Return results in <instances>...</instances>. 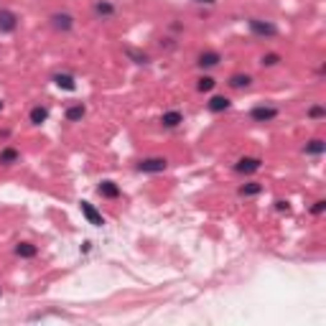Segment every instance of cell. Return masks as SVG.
Returning <instances> with one entry per match:
<instances>
[{"mask_svg": "<svg viewBox=\"0 0 326 326\" xmlns=\"http://www.w3.org/2000/svg\"><path fill=\"white\" fill-rule=\"evenodd\" d=\"M51 23H54V28H59V31H72L74 18H72L69 13H54V16H51Z\"/></svg>", "mask_w": 326, "mask_h": 326, "instance_id": "7", "label": "cell"}, {"mask_svg": "<svg viewBox=\"0 0 326 326\" xmlns=\"http://www.w3.org/2000/svg\"><path fill=\"white\" fill-rule=\"evenodd\" d=\"M250 117L255 122H270V120L278 117V110L275 107H268V105H260V107H252L250 110Z\"/></svg>", "mask_w": 326, "mask_h": 326, "instance_id": "3", "label": "cell"}, {"mask_svg": "<svg viewBox=\"0 0 326 326\" xmlns=\"http://www.w3.org/2000/svg\"><path fill=\"white\" fill-rule=\"evenodd\" d=\"M194 3H202V6H214L217 0H194Z\"/></svg>", "mask_w": 326, "mask_h": 326, "instance_id": "26", "label": "cell"}, {"mask_svg": "<svg viewBox=\"0 0 326 326\" xmlns=\"http://www.w3.org/2000/svg\"><path fill=\"white\" fill-rule=\"evenodd\" d=\"M0 110H3V102H0Z\"/></svg>", "mask_w": 326, "mask_h": 326, "instance_id": "28", "label": "cell"}, {"mask_svg": "<svg viewBox=\"0 0 326 326\" xmlns=\"http://www.w3.org/2000/svg\"><path fill=\"white\" fill-rule=\"evenodd\" d=\"M166 166H169L166 158H143L138 163V171H143V174H160V171H166Z\"/></svg>", "mask_w": 326, "mask_h": 326, "instance_id": "1", "label": "cell"}, {"mask_svg": "<svg viewBox=\"0 0 326 326\" xmlns=\"http://www.w3.org/2000/svg\"><path fill=\"white\" fill-rule=\"evenodd\" d=\"M46 117H49V110H46V107H34V110H31V122H34V125L46 122Z\"/></svg>", "mask_w": 326, "mask_h": 326, "instance_id": "16", "label": "cell"}, {"mask_svg": "<svg viewBox=\"0 0 326 326\" xmlns=\"http://www.w3.org/2000/svg\"><path fill=\"white\" fill-rule=\"evenodd\" d=\"M0 296H3V290H0Z\"/></svg>", "mask_w": 326, "mask_h": 326, "instance_id": "29", "label": "cell"}, {"mask_svg": "<svg viewBox=\"0 0 326 326\" xmlns=\"http://www.w3.org/2000/svg\"><path fill=\"white\" fill-rule=\"evenodd\" d=\"M79 209H82V214L87 217V222H89V224H94V227H102V224H105V217H102V214H100L89 202H82V204H79Z\"/></svg>", "mask_w": 326, "mask_h": 326, "instance_id": "4", "label": "cell"}, {"mask_svg": "<svg viewBox=\"0 0 326 326\" xmlns=\"http://www.w3.org/2000/svg\"><path fill=\"white\" fill-rule=\"evenodd\" d=\"M250 31H252L255 36H265V39H273V36L278 34V28H275L270 21H260V18H252V21H250Z\"/></svg>", "mask_w": 326, "mask_h": 326, "instance_id": "2", "label": "cell"}, {"mask_svg": "<svg viewBox=\"0 0 326 326\" xmlns=\"http://www.w3.org/2000/svg\"><path fill=\"white\" fill-rule=\"evenodd\" d=\"M227 107H230V100L222 97V94H217V97L209 100V110H212V112H224Z\"/></svg>", "mask_w": 326, "mask_h": 326, "instance_id": "12", "label": "cell"}, {"mask_svg": "<svg viewBox=\"0 0 326 326\" xmlns=\"http://www.w3.org/2000/svg\"><path fill=\"white\" fill-rule=\"evenodd\" d=\"M260 191H263V186H260V184H255V181H252V184H245V186L240 189V194H242V197H255V194H260Z\"/></svg>", "mask_w": 326, "mask_h": 326, "instance_id": "20", "label": "cell"}, {"mask_svg": "<svg viewBox=\"0 0 326 326\" xmlns=\"http://www.w3.org/2000/svg\"><path fill=\"white\" fill-rule=\"evenodd\" d=\"M278 212H288V204L285 202H278Z\"/></svg>", "mask_w": 326, "mask_h": 326, "instance_id": "27", "label": "cell"}, {"mask_svg": "<svg viewBox=\"0 0 326 326\" xmlns=\"http://www.w3.org/2000/svg\"><path fill=\"white\" fill-rule=\"evenodd\" d=\"M260 169V158H240L235 163V171L237 174H255Z\"/></svg>", "mask_w": 326, "mask_h": 326, "instance_id": "5", "label": "cell"}, {"mask_svg": "<svg viewBox=\"0 0 326 326\" xmlns=\"http://www.w3.org/2000/svg\"><path fill=\"white\" fill-rule=\"evenodd\" d=\"M308 115H311V117H323V115H326V110H323L321 105H313V107L308 110Z\"/></svg>", "mask_w": 326, "mask_h": 326, "instance_id": "24", "label": "cell"}, {"mask_svg": "<svg viewBox=\"0 0 326 326\" xmlns=\"http://www.w3.org/2000/svg\"><path fill=\"white\" fill-rule=\"evenodd\" d=\"M127 56H133V59H135V64H145V61H148V56H145V54H138V51H133V49H127Z\"/></svg>", "mask_w": 326, "mask_h": 326, "instance_id": "23", "label": "cell"}, {"mask_svg": "<svg viewBox=\"0 0 326 326\" xmlns=\"http://www.w3.org/2000/svg\"><path fill=\"white\" fill-rule=\"evenodd\" d=\"M16 252H18L21 257H34L39 250H36V245H31V242H21V245L16 247Z\"/></svg>", "mask_w": 326, "mask_h": 326, "instance_id": "17", "label": "cell"}, {"mask_svg": "<svg viewBox=\"0 0 326 326\" xmlns=\"http://www.w3.org/2000/svg\"><path fill=\"white\" fill-rule=\"evenodd\" d=\"M323 209H326V202H323V199H318V202L311 207V212H313V214H321Z\"/></svg>", "mask_w": 326, "mask_h": 326, "instance_id": "25", "label": "cell"}, {"mask_svg": "<svg viewBox=\"0 0 326 326\" xmlns=\"http://www.w3.org/2000/svg\"><path fill=\"white\" fill-rule=\"evenodd\" d=\"M303 150H306L308 155H321V153L326 150V143L316 138V140H311V143H306V148H303Z\"/></svg>", "mask_w": 326, "mask_h": 326, "instance_id": "13", "label": "cell"}, {"mask_svg": "<svg viewBox=\"0 0 326 326\" xmlns=\"http://www.w3.org/2000/svg\"><path fill=\"white\" fill-rule=\"evenodd\" d=\"M160 122L166 125V127H179V125L184 122V115H181L179 110H171V112H163Z\"/></svg>", "mask_w": 326, "mask_h": 326, "instance_id": "8", "label": "cell"}, {"mask_svg": "<svg viewBox=\"0 0 326 326\" xmlns=\"http://www.w3.org/2000/svg\"><path fill=\"white\" fill-rule=\"evenodd\" d=\"M219 64V54L217 51H204L202 56H199V67L202 69H212V67H217Z\"/></svg>", "mask_w": 326, "mask_h": 326, "instance_id": "10", "label": "cell"}, {"mask_svg": "<svg viewBox=\"0 0 326 326\" xmlns=\"http://www.w3.org/2000/svg\"><path fill=\"white\" fill-rule=\"evenodd\" d=\"M13 160H18V150L16 148H3L0 150V163H3V166H11Z\"/></svg>", "mask_w": 326, "mask_h": 326, "instance_id": "14", "label": "cell"}, {"mask_svg": "<svg viewBox=\"0 0 326 326\" xmlns=\"http://www.w3.org/2000/svg\"><path fill=\"white\" fill-rule=\"evenodd\" d=\"M214 84H217V82H214L212 77H202L197 87H199V92H209V89H214Z\"/></svg>", "mask_w": 326, "mask_h": 326, "instance_id": "21", "label": "cell"}, {"mask_svg": "<svg viewBox=\"0 0 326 326\" xmlns=\"http://www.w3.org/2000/svg\"><path fill=\"white\" fill-rule=\"evenodd\" d=\"M97 191H100L102 197H107V199H117V197H120V186H117L115 181H102Z\"/></svg>", "mask_w": 326, "mask_h": 326, "instance_id": "9", "label": "cell"}, {"mask_svg": "<svg viewBox=\"0 0 326 326\" xmlns=\"http://www.w3.org/2000/svg\"><path fill=\"white\" fill-rule=\"evenodd\" d=\"M84 112H87L84 105H72V107L67 110V120H69V122H77V120L84 117Z\"/></svg>", "mask_w": 326, "mask_h": 326, "instance_id": "15", "label": "cell"}, {"mask_svg": "<svg viewBox=\"0 0 326 326\" xmlns=\"http://www.w3.org/2000/svg\"><path fill=\"white\" fill-rule=\"evenodd\" d=\"M250 84V77L247 74H235L232 79H230V87H235V89H242V87H247Z\"/></svg>", "mask_w": 326, "mask_h": 326, "instance_id": "19", "label": "cell"}, {"mask_svg": "<svg viewBox=\"0 0 326 326\" xmlns=\"http://www.w3.org/2000/svg\"><path fill=\"white\" fill-rule=\"evenodd\" d=\"M94 13L97 16H112L115 13V6L107 3V0H102V3H94Z\"/></svg>", "mask_w": 326, "mask_h": 326, "instance_id": "18", "label": "cell"}, {"mask_svg": "<svg viewBox=\"0 0 326 326\" xmlns=\"http://www.w3.org/2000/svg\"><path fill=\"white\" fill-rule=\"evenodd\" d=\"M280 61V56L278 54H268V56H263V67H275Z\"/></svg>", "mask_w": 326, "mask_h": 326, "instance_id": "22", "label": "cell"}, {"mask_svg": "<svg viewBox=\"0 0 326 326\" xmlns=\"http://www.w3.org/2000/svg\"><path fill=\"white\" fill-rule=\"evenodd\" d=\"M16 23H18V18H16L13 11H0V34L16 31Z\"/></svg>", "mask_w": 326, "mask_h": 326, "instance_id": "6", "label": "cell"}, {"mask_svg": "<svg viewBox=\"0 0 326 326\" xmlns=\"http://www.w3.org/2000/svg\"><path fill=\"white\" fill-rule=\"evenodd\" d=\"M54 82H56V87H61V89H67V92H74V89H77L74 77H69V74H56Z\"/></svg>", "mask_w": 326, "mask_h": 326, "instance_id": "11", "label": "cell"}]
</instances>
